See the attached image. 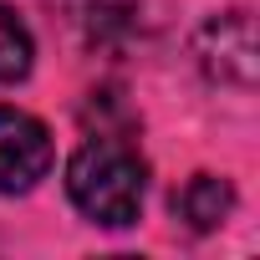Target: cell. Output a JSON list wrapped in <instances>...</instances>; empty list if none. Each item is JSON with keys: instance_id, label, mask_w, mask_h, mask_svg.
<instances>
[{"instance_id": "5b68a950", "label": "cell", "mask_w": 260, "mask_h": 260, "mask_svg": "<svg viewBox=\"0 0 260 260\" xmlns=\"http://www.w3.org/2000/svg\"><path fill=\"white\" fill-rule=\"evenodd\" d=\"M36 61V41H31V26L11 11L0 6V82H21Z\"/></svg>"}, {"instance_id": "3957f363", "label": "cell", "mask_w": 260, "mask_h": 260, "mask_svg": "<svg viewBox=\"0 0 260 260\" xmlns=\"http://www.w3.org/2000/svg\"><path fill=\"white\" fill-rule=\"evenodd\" d=\"M199 56H204V72L209 77L235 82V87H250L255 82V31H250V16L245 11L214 16L199 31Z\"/></svg>"}, {"instance_id": "277c9868", "label": "cell", "mask_w": 260, "mask_h": 260, "mask_svg": "<svg viewBox=\"0 0 260 260\" xmlns=\"http://www.w3.org/2000/svg\"><path fill=\"white\" fill-rule=\"evenodd\" d=\"M230 209H235V189H230L224 179H214V174H194V179L174 194V214H179L194 235L219 230V224L230 219Z\"/></svg>"}, {"instance_id": "6da1fadb", "label": "cell", "mask_w": 260, "mask_h": 260, "mask_svg": "<svg viewBox=\"0 0 260 260\" xmlns=\"http://www.w3.org/2000/svg\"><path fill=\"white\" fill-rule=\"evenodd\" d=\"M67 194L72 204L107 230L133 224L148 194V169L138 158V148H127L112 133H97L92 143H82L67 164Z\"/></svg>"}, {"instance_id": "7a4b0ae2", "label": "cell", "mask_w": 260, "mask_h": 260, "mask_svg": "<svg viewBox=\"0 0 260 260\" xmlns=\"http://www.w3.org/2000/svg\"><path fill=\"white\" fill-rule=\"evenodd\" d=\"M51 174V133L21 107H0V194H26Z\"/></svg>"}]
</instances>
